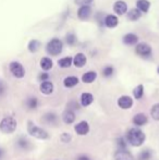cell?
<instances>
[{"label": "cell", "instance_id": "obj_1", "mask_svg": "<svg viewBox=\"0 0 159 160\" xmlns=\"http://www.w3.org/2000/svg\"><path fill=\"white\" fill-rule=\"evenodd\" d=\"M146 139V135L141 128H132L127 133V141L129 144H131L134 147H140L144 144Z\"/></svg>", "mask_w": 159, "mask_h": 160}, {"label": "cell", "instance_id": "obj_2", "mask_svg": "<svg viewBox=\"0 0 159 160\" xmlns=\"http://www.w3.org/2000/svg\"><path fill=\"white\" fill-rule=\"evenodd\" d=\"M27 132L31 136H33L34 138L40 139V141H45V139L49 138V134L47 133V131H45L40 127H37L33 121L27 122Z\"/></svg>", "mask_w": 159, "mask_h": 160}, {"label": "cell", "instance_id": "obj_3", "mask_svg": "<svg viewBox=\"0 0 159 160\" xmlns=\"http://www.w3.org/2000/svg\"><path fill=\"white\" fill-rule=\"evenodd\" d=\"M17 122L12 116H7L0 121V131L4 134H12L15 132Z\"/></svg>", "mask_w": 159, "mask_h": 160}, {"label": "cell", "instance_id": "obj_4", "mask_svg": "<svg viewBox=\"0 0 159 160\" xmlns=\"http://www.w3.org/2000/svg\"><path fill=\"white\" fill-rule=\"evenodd\" d=\"M63 49V42L59 38H52L46 45V51L50 56H58L62 52Z\"/></svg>", "mask_w": 159, "mask_h": 160}, {"label": "cell", "instance_id": "obj_5", "mask_svg": "<svg viewBox=\"0 0 159 160\" xmlns=\"http://www.w3.org/2000/svg\"><path fill=\"white\" fill-rule=\"evenodd\" d=\"M135 52H136V55H138L140 57L144 58V59H148V58L152 57L153 49H152V47L149 46L148 44H145V42H140V44L136 45Z\"/></svg>", "mask_w": 159, "mask_h": 160}, {"label": "cell", "instance_id": "obj_6", "mask_svg": "<svg viewBox=\"0 0 159 160\" xmlns=\"http://www.w3.org/2000/svg\"><path fill=\"white\" fill-rule=\"evenodd\" d=\"M9 70L12 73V75L17 78H23L25 76V69L20 62L12 61L9 64Z\"/></svg>", "mask_w": 159, "mask_h": 160}, {"label": "cell", "instance_id": "obj_7", "mask_svg": "<svg viewBox=\"0 0 159 160\" xmlns=\"http://www.w3.org/2000/svg\"><path fill=\"white\" fill-rule=\"evenodd\" d=\"M118 106L123 110H129L133 106V98L127 95H123L118 99Z\"/></svg>", "mask_w": 159, "mask_h": 160}, {"label": "cell", "instance_id": "obj_8", "mask_svg": "<svg viewBox=\"0 0 159 160\" xmlns=\"http://www.w3.org/2000/svg\"><path fill=\"white\" fill-rule=\"evenodd\" d=\"M104 25L108 28H115L119 24V19L117 18V15L115 14H107L104 18Z\"/></svg>", "mask_w": 159, "mask_h": 160}, {"label": "cell", "instance_id": "obj_9", "mask_svg": "<svg viewBox=\"0 0 159 160\" xmlns=\"http://www.w3.org/2000/svg\"><path fill=\"white\" fill-rule=\"evenodd\" d=\"M74 131L75 133H77V135H82V136H84V135H87L89 132V124L87 121L83 120L79 122L77 124H75L74 127Z\"/></svg>", "mask_w": 159, "mask_h": 160}, {"label": "cell", "instance_id": "obj_10", "mask_svg": "<svg viewBox=\"0 0 159 160\" xmlns=\"http://www.w3.org/2000/svg\"><path fill=\"white\" fill-rule=\"evenodd\" d=\"M115 160H134V156L127 149H118L113 155Z\"/></svg>", "mask_w": 159, "mask_h": 160}, {"label": "cell", "instance_id": "obj_11", "mask_svg": "<svg viewBox=\"0 0 159 160\" xmlns=\"http://www.w3.org/2000/svg\"><path fill=\"white\" fill-rule=\"evenodd\" d=\"M42 121L49 125H57L59 119H58V116L55 112H47V113H45L44 116H42Z\"/></svg>", "mask_w": 159, "mask_h": 160}, {"label": "cell", "instance_id": "obj_12", "mask_svg": "<svg viewBox=\"0 0 159 160\" xmlns=\"http://www.w3.org/2000/svg\"><path fill=\"white\" fill-rule=\"evenodd\" d=\"M113 11L118 15L125 14L127 12V4L123 0H118L113 3Z\"/></svg>", "mask_w": 159, "mask_h": 160}, {"label": "cell", "instance_id": "obj_13", "mask_svg": "<svg viewBox=\"0 0 159 160\" xmlns=\"http://www.w3.org/2000/svg\"><path fill=\"white\" fill-rule=\"evenodd\" d=\"M17 147L21 150H30L32 148V144H31L30 139H27L25 136H20L17 139V143H15Z\"/></svg>", "mask_w": 159, "mask_h": 160}, {"label": "cell", "instance_id": "obj_14", "mask_svg": "<svg viewBox=\"0 0 159 160\" xmlns=\"http://www.w3.org/2000/svg\"><path fill=\"white\" fill-rule=\"evenodd\" d=\"M92 13V8L91 6H82L77 10V18L82 21H85L89 18Z\"/></svg>", "mask_w": 159, "mask_h": 160}, {"label": "cell", "instance_id": "obj_15", "mask_svg": "<svg viewBox=\"0 0 159 160\" xmlns=\"http://www.w3.org/2000/svg\"><path fill=\"white\" fill-rule=\"evenodd\" d=\"M122 42L123 44L127 45V46H134V45H136L138 42V36L133 33L125 34L122 37Z\"/></svg>", "mask_w": 159, "mask_h": 160}, {"label": "cell", "instance_id": "obj_16", "mask_svg": "<svg viewBox=\"0 0 159 160\" xmlns=\"http://www.w3.org/2000/svg\"><path fill=\"white\" fill-rule=\"evenodd\" d=\"M75 119H77V116H75V112L73 110L67 109L62 113V120H63V122L66 124H72V123H74Z\"/></svg>", "mask_w": 159, "mask_h": 160}, {"label": "cell", "instance_id": "obj_17", "mask_svg": "<svg viewBox=\"0 0 159 160\" xmlns=\"http://www.w3.org/2000/svg\"><path fill=\"white\" fill-rule=\"evenodd\" d=\"M148 122V118L145 113L143 112H140V113H136L135 116L133 117V123L136 125V127H143V125L147 124Z\"/></svg>", "mask_w": 159, "mask_h": 160}, {"label": "cell", "instance_id": "obj_18", "mask_svg": "<svg viewBox=\"0 0 159 160\" xmlns=\"http://www.w3.org/2000/svg\"><path fill=\"white\" fill-rule=\"evenodd\" d=\"M39 89L44 95H50V94L53 93L55 86H53L52 82L46 81V82H42V84H40V86H39Z\"/></svg>", "mask_w": 159, "mask_h": 160}, {"label": "cell", "instance_id": "obj_19", "mask_svg": "<svg viewBox=\"0 0 159 160\" xmlns=\"http://www.w3.org/2000/svg\"><path fill=\"white\" fill-rule=\"evenodd\" d=\"M93 101H94L93 94L87 93V92L83 93L80 97V103H81V106H83V107H88L89 105L93 103Z\"/></svg>", "mask_w": 159, "mask_h": 160}, {"label": "cell", "instance_id": "obj_20", "mask_svg": "<svg viewBox=\"0 0 159 160\" xmlns=\"http://www.w3.org/2000/svg\"><path fill=\"white\" fill-rule=\"evenodd\" d=\"M86 61H87V58L83 52L77 53V55L74 56V58H73V64L77 68H83L86 64Z\"/></svg>", "mask_w": 159, "mask_h": 160}, {"label": "cell", "instance_id": "obj_21", "mask_svg": "<svg viewBox=\"0 0 159 160\" xmlns=\"http://www.w3.org/2000/svg\"><path fill=\"white\" fill-rule=\"evenodd\" d=\"M80 80L74 75H70V76H67L66 78L63 80V85L67 87V88H72V87L77 86L79 84Z\"/></svg>", "mask_w": 159, "mask_h": 160}, {"label": "cell", "instance_id": "obj_22", "mask_svg": "<svg viewBox=\"0 0 159 160\" xmlns=\"http://www.w3.org/2000/svg\"><path fill=\"white\" fill-rule=\"evenodd\" d=\"M151 2L148 0H137L136 1V9L141 11V13H146L149 11Z\"/></svg>", "mask_w": 159, "mask_h": 160}, {"label": "cell", "instance_id": "obj_23", "mask_svg": "<svg viewBox=\"0 0 159 160\" xmlns=\"http://www.w3.org/2000/svg\"><path fill=\"white\" fill-rule=\"evenodd\" d=\"M96 78H97V73L95 71H87L82 75V82L86 83V84H91L96 80Z\"/></svg>", "mask_w": 159, "mask_h": 160}, {"label": "cell", "instance_id": "obj_24", "mask_svg": "<svg viewBox=\"0 0 159 160\" xmlns=\"http://www.w3.org/2000/svg\"><path fill=\"white\" fill-rule=\"evenodd\" d=\"M38 105H39V101H38V99H37V97L31 96V97H28V98H26L25 106H26V108H27V109L35 110L37 107H38Z\"/></svg>", "mask_w": 159, "mask_h": 160}, {"label": "cell", "instance_id": "obj_25", "mask_svg": "<svg viewBox=\"0 0 159 160\" xmlns=\"http://www.w3.org/2000/svg\"><path fill=\"white\" fill-rule=\"evenodd\" d=\"M39 64H40V68H42L44 71H49V70H51L52 69V67H53V62H52V60L50 59L49 57H42V59H40V62H39Z\"/></svg>", "mask_w": 159, "mask_h": 160}, {"label": "cell", "instance_id": "obj_26", "mask_svg": "<svg viewBox=\"0 0 159 160\" xmlns=\"http://www.w3.org/2000/svg\"><path fill=\"white\" fill-rule=\"evenodd\" d=\"M73 64V58L72 57H63L61 59L58 60V65L60 68H63V69H67V68H70L71 65Z\"/></svg>", "mask_w": 159, "mask_h": 160}, {"label": "cell", "instance_id": "obj_27", "mask_svg": "<svg viewBox=\"0 0 159 160\" xmlns=\"http://www.w3.org/2000/svg\"><path fill=\"white\" fill-rule=\"evenodd\" d=\"M141 17H142V13L136 8L131 9V10L127 12V19H129L130 21H137V20L141 19Z\"/></svg>", "mask_w": 159, "mask_h": 160}, {"label": "cell", "instance_id": "obj_28", "mask_svg": "<svg viewBox=\"0 0 159 160\" xmlns=\"http://www.w3.org/2000/svg\"><path fill=\"white\" fill-rule=\"evenodd\" d=\"M143 95H144V86H143L142 84H140L133 89V96L135 99L140 100V99L143 97Z\"/></svg>", "mask_w": 159, "mask_h": 160}, {"label": "cell", "instance_id": "obj_29", "mask_svg": "<svg viewBox=\"0 0 159 160\" xmlns=\"http://www.w3.org/2000/svg\"><path fill=\"white\" fill-rule=\"evenodd\" d=\"M39 47H40L39 40H37V39H32L30 42H28L27 48H28V50H30L31 52H36V51L39 49Z\"/></svg>", "mask_w": 159, "mask_h": 160}, {"label": "cell", "instance_id": "obj_30", "mask_svg": "<svg viewBox=\"0 0 159 160\" xmlns=\"http://www.w3.org/2000/svg\"><path fill=\"white\" fill-rule=\"evenodd\" d=\"M64 40H66V42L68 45H70V46H73V45H75V42H77V36H75L74 33H68L66 35V38H64Z\"/></svg>", "mask_w": 159, "mask_h": 160}, {"label": "cell", "instance_id": "obj_31", "mask_svg": "<svg viewBox=\"0 0 159 160\" xmlns=\"http://www.w3.org/2000/svg\"><path fill=\"white\" fill-rule=\"evenodd\" d=\"M151 116L154 120L159 121V102L155 103L151 109Z\"/></svg>", "mask_w": 159, "mask_h": 160}, {"label": "cell", "instance_id": "obj_32", "mask_svg": "<svg viewBox=\"0 0 159 160\" xmlns=\"http://www.w3.org/2000/svg\"><path fill=\"white\" fill-rule=\"evenodd\" d=\"M113 73H115V69H113L112 65H106L102 69V75L105 78H110V76L113 75Z\"/></svg>", "mask_w": 159, "mask_h": 160}, {"label": "cell", "instance_id": "obj_33", "mask_svg": "<svg viewBox=\"0 0 159 160\" xmlns=\"http://www.w3.org/2000/svg\"><path fill=\"white\" fill-rule=\"evenodd\" d=\"M152 152L149 149H145V150H142L138 155V160H149L152 158Z\"/></svg>", "mask_w": 159, "mask_h": 160}, {"label": "cell", "instance_id": "obj_34", "mask_svg": "<svg viewBox=\"0 0 159 160\" xmlns=\"http://www.w3.org/2000/svg\"><path fill=\"white\" fill-rule=\"evenodd\" d=\"M117 144L119 146V149H127V141L124 137H119L117 139Z\"/></svg>", "mask_w": 159, "mask_h": 160}, {"label": "cell", "instance_id": "obj_35", "mask_svg": "<svg viewBox=\"0 0 159 160\" xmlns=\"http://www.w3.org/2000/svg\"><path fill=\"white\" fill-rule=\"evenodd\" d=\"M60 139H61V142H63V143H70L71 139H72V136H71L70 133L63 132L60 135Z\"/></svg>", "mask_w": 159, "mask_h": 160}, {"label": "cell", "instance_id": "obj_36", "mask_svg": "<svg viewBox=\"0 0 159 160\" xmlns=\"http://www.w3.org/2000/svg\"><path fill=\"white\" fill-rule=\"evenodd\" d=\"M94 0H74L75 4L82 7V6H89V4L93 2Z\"/></svg>", "mask_w": 159, "mask_h": 160}, {"label": "cell", "instance_id": "obj_37", "mask_svg": "<svg viewBox=\"0 0 159 160\" xmlns=\"http://www.w3.org/2000/svg\"><path fill=\"white\" fill-rule=\"evenodd\" d=\"M40 82H46V81H49V74L47 72H44V73H40L38 76Z\"/></svg>", "mask_w": 159, "mask_h": 160}, {"label": "cell", "instance_id": "obj_38", "mask_svg": "<svg viewBox=\"0 0 159 160\" xmlns=\"http://www.w3.org/2000/svg\"><path fill=\"white\" fill-rule=\"evenodd\" d=\"M4 91H6V88H4V86L3 85L0 83V96H2L4 94Z\"/></svg>", "mask_w": 159, "mask_h": 160}, {"label": "cell", "instance_id": "obj_39", "mask_svg": "<svg viewBox=\"0 0 159 160\" xmlns=\"http://www.w3.org/2000/svg\"><path fill=\"white\" fill-rule=\"evenodd\" d=\"M77 160H91V159H89L87 156H80L79 158H77Z\"/></svg>", "mask_w": 159, "mask_h": 160}, {"label": "cell", "instance_id": "obj_40", "mask_svg": "<svg viewBox=\"0 0 159 160\" xmlns=\"http://www.w3.org/2000/svg\"><path fill=\"white\" fill-rule=\"evenodd\" d=\"M3 156H4V150L2 149L1 147H0V160L2 159V157H3Z\"/></svg>", "mask_w": 159, "mask_h": 160}, {"label": "cell", "instance_id": "obj_41", "mask_svg": "<svg viewBox=\"0 0 159 160\" xmlns=\"http://www.w3.org/2000/svg\"><path fill=\"white\" fill-rule=\"evenodd\" d=\"M157 72H158V74H159V67H158V69H157Z\"/></svg>", "mask_w": 159, "mask_h": 160}]
</instances>
